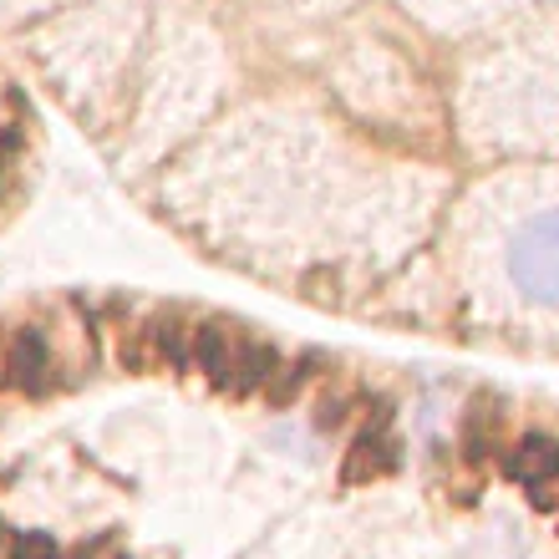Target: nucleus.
<instances>
[{"instance_id": "f257e3e1", "label": "nucleus", "mask_w": 559, "mask_h": 559, "mask_svg": "<svg viewBox=\"0 0 559 559\" xmlns=\"http://www.w3.org/2000/svg\"><path fill=\"white\" fill-rule=\"evenodd\" d=\"M503 285L534 310H559V204H545L503 235Z\"/></svg>"}, {"instance_id": "f03ea898", "label": "nucleus", "mask_w": 559, "mask_h": 559, "mask_svg": "<svg viewBox=\"0 0 559 559\" xmlns=\"http://www.w3.org/2000/svg\"><path fill=\"white\" fill-rule=\"evenodd\" d=\"M189 361H199L209 382L219 386V392H265L270 377H275V352H270L265 341L245 336V331H229V325H199L189 336Z\"/></svg>"}, {"instance_id": "7ed1b4c3", "label": "nucleus", "mask_w": 559, "mask_h": 559, "mask_svg": "<svg viewBox=\"0 0 559 559\" xmlns=\"http://www.w3.org/2000/svg\"><path fill=\"white\" fill-rule=\"evenodd\" d=\"M5 382L21 386V392H46V386L57 382V352H51L46 331H21L11 341V352H5Z\"/></svg>"}, {"instance_id": "20e7f679", "label": "nucleus", "mask_w": 559, "mask_h": 559, "mask_svg": "<svg viewBox=\"0 0 559 559\" xmlns=\"http://www.w3.org/2000/svg\"><path fill=\"white\" fill-rule=\"evenodd\" d=\"M397 468V438L386 423H371L367 432H356L352 453H346V478H382Z\"/></svg>"}, {"instance_id": "39448f33", "label": "nucleus", "mask_w": 559, "mask_h": 559, "mask_svg": "<svg viewBox=\"0 0 559 559\" xmlns=\"http://www.w3.org/2000/svg\"><path fill=\"white\" fill-rule=\"evenodd\" d=\"M509 473H514L519 484L530 488H545L559 478V442L549 438H524L514 448V457H509Z\"/></svg>"}, {"instance_id": "423d86ee", "label": "nucleus", "mask_w": 559, "mask_h": 559, "mask_svg": "<svg viewBox=\"0 0 559 559\" xmlns=\"http://www.w3.org/2000/svg\"><path fill=\"white\" fill-rule=\"evenodd\" d=\"M11 559H61V555H57V545H51L46 534H21L15 549H11Z\"/></svg>"}]
</instances>
